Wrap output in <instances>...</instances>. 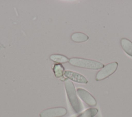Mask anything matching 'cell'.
<instances>
[{"label": "cell", "instance_id": "6da1fadb", "mask_svg": "<svg viewBox=\"0 0 132 117\" xmlns=\"http://www.w3.org/2000/svg\"><path fill=\"white\" fill-rule=\"evenodd\" d=\"M65 88L70 103L75 113H79L82 110V106L78 99L73 83L66 79L64 81Z\"/></svg>", "mask_w": 132, "mask_h": 117}, {"label": "cell", "instance_id": "7a4b0ae2", "mask_svg": "<svg viewBox=\"0 0 132 117\" xmlns=\"http://www.w3.org/2000/svg\"><path fill=\"white\" fill-rule=\"evenodd\" d=\"M69 63L75 66L90 70H98L104 66L103 63L98 61L81 58H70Z\"/></svg>", "mask_w": 132, "mask_h": 117}, {"label": "cell", "instance_id": "3957f363", "mask_svg": "<svg viewBox=\"0 0 132 117\" xmlns=\"http://www.w3.org/2000/svg\"><path fill=\"white\" fill-rule=\"evenodd\" d=\"M118 66V63L117 62L109 63L104 66L96 75L95 79L96 81L103 80L115 72Z\"/></svg>", "mask_w": 132, "mask_h": 117}, {"label": "cell", "instance_id": "277c9868", "mask_svg": "<svg viewBox=\"0 0 132 117\" xmlns=\"http://www.w3.org/2000/svg\"><path fill=\"white\" fill-rule=\"evenodd\" d=\"M67 110L64 107H55L45 109L40 114V117H61L65 115Z\"/></svg>", "mask_w": 132, "mask_h": 117}, {"label": "cell", "instance_id": "5b68a950", "mask_svg": "<svg viewBox=\"0 0 132 117\" xmlns=\"http://www.w3.org/2000/svg\"><path fill=\"white\" fill-rule=\"evenodd\" d=\"M77 93L79 97L89 106H96V101L95 99L86 90L82 88H78L77 89Z\"/></svg>", "mask_w": 132, "mask_h": 117}, {"label": "cell", "instance_id": "8992f818", "mask_svg": "<svg viewBox=\"0 0 132 117\" xmlns=\"http://www.w3.org/2000/svg\"><path fill=\"white\" fill-rule=\"evenodd\" d=\"M64 75L66 77L75 82L85 84L88 83V80L86 77L78 73L71 71H65Z\"/></svg>", "mask_w": 132, "mask_h": 117}, {"label": "cell", "instance_id": "52a82bcc", "mask_svg": "<svg viewBox=\"0 0 132 117\" xmlns=\"http://www.w3.org/2000/svg\"><path fill=\"white\" fill-rule=\"evenodd\" d=\"M121 45L124 52L129 56L132 57V42L128 39L122 38L120 41Z\"/></svg>", "mask_w": 132, "mask_h": 117}, {"label": "cell", "instance_id": "ba28073f", "mask_svg": "<svg viewBox=\"0 0 132 117\" xmlns=\"http://www.w3.org/2000/svg\"><path fill=\"white\" fill-rule=\"evenodd\" d=\"M71 38L72 41L75 42H78V43L85 42L87 41L89 39V37L87 35L82 32H79L73 33L71 35Z\"/></svg>", "mask_w": 132, "mask_h": 117}, {"label": "cell", "instance_id": "9c48e42d", "mask_svg": "<svg viewBox=\"0 0 132 117\" xmlns=\"http://www.w3.org/2000/svg\"><path fill=\"white\" fill-rule=\"evenodd\" d=\"M50 59L53 61L59 63H67L69 62L70 59L66 56L60 54H53L50 56Z\"/></svg>", "mask_w": 132, "mask_h": 117}, {"label": "cell", "instance_id": "30bf717a", "mask_svg": "<svg viewBox=\"0 0 132 117\" xmlns=\"http://www.w3.org/2000/svg\"><path fill=\"white\" fill-rule=\"evenodd\" d=\"M53 72L57 78H60L64 73V68L60 63H56L53 66Z\"/></svg>", "mask_w": 132, "mask_h": 117}, {"label": "cell", "instance_id": "8fae6325", "mask_svg": "<svg viewBox=\"0 0 132 117\" xmlns=\"http://www.w3.org/2000/svg\"><path fill=\"white\" fill-rule=\"evenodd\" d=\"M98 110L95 108H90L76 117H94L97 113Z\"/></svg>", "mask_w": 132, "mask_h": 117}]
</instances>
